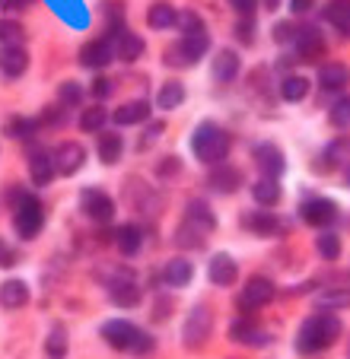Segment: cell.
Instances as JSON below:
<instances>
[{
    "mask_svg": "<svg viewBox=\"0 0 350 359\" xmlns=\"http://www.w3.org/2000/svg\"><path fill=\"white\" fill-rule=\"evenodd\" d=\"M337 334H341V321H337L331 312L312 315V318H306V321H303V327H299L297 350L303 353V356L322 353V350H328V346L335 344Z\"/></svg>",
    "mask_w": 350,
    "mask_h": 359,
    "instance_id": "1",
    "label": "cell"
},
{
    "mask_svg": "<svg viewBox=\"0 0 350 359\" xmlns=\"http://www.w3.org/2000/svg\"><path fill=\"white\" fill-rule=\"evenodd\" d=\"M214 226H216L214 210L204 201H191L188 213H185V223L175 232V242L182 245V248H201L207 232H214Z\"/></svg>",
    "mask_w": 350,
    "mask_h": 359,
    "instance_id": "2",
    "label": "cell"
},
{
    "mask_svg": "<svg viewBox=\"0 0 350 359\" xmlns=\"http://www.w3.org/2000/svg\"><path fill=\"white\" fill-rule=\"evenodd\" d=\"M191 149H195V156L207 165H220L229 153V134L220 128V124H210L204 121L201 128L195 130L191 137Z\"/></svg>",
    "mask_w": 350,
    "mask_h": 359,
    "instance_id": "3",
    "label": "cell"
},
{
    "mask_svg": "<svg viewBox=\"0 0 350 359\" xmlns=\"http://www.w3.org/2000/svg\"><path fill=\"white\" fill-rule=\"evenodd\" d=\"M10 201L16 203L13 210V226L20 232V238H35L41 232V223H45V210L35 194H26L22 188H13L10 191Z\"/></svg>",
    "mask_w": 350,
    "mask_h": 359,
    "instance_id": "4",
    "label": "cell"
},
{
    "mask_svg": "<svg viewBox=\"0 0 350 359\" xmlns=\"http://www.w3.org/2000/svg\"><path fill=\"white\" fill-rule=\"evenodd\" d=\"M102 340L112 350H131V353H150L153 350V337L143 331H137L131 321H108L102 327Z\"/></svg>",
    "mask_w": 350,
    "mask_h": 359,
    "instance_id": "5",
    "label": "cell"
},
{
    "mask_svg": "<svg viewBox=\"0 0 350 359\" xmlns=\"http://www.w3.org/2000/svg\"><path fill=\"white\" fill-rule=\"evenodd\" d=\"M210 327H214V318H210V309L207 305H195L188 312V318H185V327H182V340L195 350V346H201L204 340H207Z\"/></svg>",
    "mask_w": 350,
    "mask_h": 359,
    "instance_id": "6",
    "label": "cell"
},
{
    "mask_svg": "<svg viewBox=\"0 0 350 359\" xmlns=\"http://www.w3.org/2000/svg\"><path fill=\"white\" fill-rule=\"evenodd\" d=\"M80 203H83V210H86V217L93 219V223H112L115 203H112V197H108L105 191L86 188L83 191V197H80Z\"/></svg>",
    "mask_w": 350,
    "mask_h": 359,
    "instance_id": "7",
    "label": "cell"
},
{
    "mask_svg": "<svg viewBox=\"0 0 350 359\" xmlns=\"http://www.w3.org/2000/svg\"><path fill=\"white\" fill-rule=\"evenodd\" d=\"M51 163H54V172H61V175H74L77 169H83L86 163V149L80 143H64L51 153Z\"/></svg>",
    "mask_w": 350,
    "mask_h": 359,
    "instance_id": "8",
    "label": "cell"
},
{
    "mask_svg": "<svg viewBox=\"0 0 350 359\" xmlns=\"http://www.w3.org/2000/svg\"><path fill=\"white\" fill-rule=\"evenodd\" d=\"M271 299H274V286H271V280L252 277L249 283H245L242 296H239V305H242V309H261V305H268Z\"/></svg>",
    "mask_w": 350,
    "mask_h": 359,
    "instance_id": "9",
    "label": "cell"
},
{
    "mask_svg": "<svg viewBox=\"0 0 350 359\" xmlns=\"http://www.w3.org/2000/svg\"><path fill=\"white\" fill-rule=\"evenodd\" d=\"M210 39H207V29H191V32H182V41H179V51H182L185 64H195L207 55Z\"/></svg>",
    "mask_w": 350,
    "mask_h": 359,
    "instance_id": "10",
    "label": "cell"
},
{
    "mask_svg": "<svg viewBox=\"0 0 350 359\" xmlns=\"http://www.w3.org/2000/svg\"><path fill=\"white\" fill-rule=\"evenodd\" d=\"M112 57H115V45L108 39L89 41V45H83V51H80V64L89 70H102L105 64H112Z\"/></svg>",
    "mask_w": 350,
    "mask_h": 359,
    "instance_id": "11",
    "label": "cell"
},
{
    "mask_svg": "<svg viewBox=\"0 0 350 359\" xmlns=\"http://www.w3.org/2000/svg\"><path fill=\"white\" fill-rule=\"evenodd\" d=\"M255 165L261 169L264 178H277L287 169V159H283V153L274 143H261V147H255Z\"/></svg>",
    "mask_w": 350,
    "mask_h": 359,
    "instance_id": "12",
    "label": "cell"
},
{
    "mask_svg": "<svg viewBox=\"0 0 350 359\" xmlns=\"http://www.w3.org/2000/svg\"><path fill=\"white\" fill-rule=\"evenodd\" d=\"M303 219L309 226H331L337 219V207L325 197H316V201L303 203Z\"/></svg>",
    "mask_w": 350,
    "mask_h": 359,
    "instance_id": "13",
    "label": "cell"
},
{
    "mask_svg": "<svg viewBox=\"0 0 350 359\" xmlns=\"http://www.w3.org/2000/svg\"><path fill=\"white\" fill-rule=\"evenodd\" d=\"M207 184L214 191H220V194H233V191L242 184V172L239 169H233V165H214L210 169V175H207Z\"/></svg>",
    "mask_w": 350,
    "mask_h": 359,
    "instance_id": "14",
    "label": "cell"
},
{
    "mask_svg": "<svg viewBox=\"0 0 350 359\" xmlns=\"http://www.w3.org/2000/svg\"><path fill=\"white\" fill-rule=\"evenodd\" d=\"M29 67V55H26V48H0V74L4 76H22Z\"/></svg>",
    "mask_w": 350,
    "mask_h": 359,
    "instance_id": "15",
    "label": "cell"
},
{
    "mask_svg": "<svg viewBox=\"0 0 350 359\" xmlns=\"http://www.w3.org/2000/svg\"><path fill=\"white\" fill-rule=\"evenodd\" d=\"M207 273H210V280H214L216 286H233L236 283V277H239V267H236V261L229 258V255H214V258H210Z\"/></svg>",
    "mask_w": 350,
    "mask_h": 359,
    "instance_id": "16",
    "label": "cell"
},
{
    "mask_svg": "<svg viewBox=\"0 0 350 359\" xmlns=\"http://www.w3.org/2000/svg\"><path fill=\"white\" fill-rule=\"evenodd\" d=\"M115 245H118V251L122 255H137L141 251V245H143V229L141 226H134V223H124V226H118V232H115Z\"/></svg>",
    "mask_w": 350,
    "mask_h": 359,
    "instance_id": "17",
    "label": "cell"
},
{
    "mask_svg": "<svg viewBox=\"0 0 350 359\" xmlns=\"http://www.w3.org/2000/svg\"><path fill=\"white\" fill-rule=\"evenodd\" d=\"M297 48L303 57H318L325 51V41H322V32L316 26H306V29H297Z\"/></svg>",
    "mask_w": 350,
    "mask_h": 359,
    "instance_id": "18",
    "label": "cell"
},
{
    "mask_svg": "<svg viewBox=\"0 0 350 359\" xmlns=\"http://www.w3.org/2000/svg\"><path fill=\"white\" fill-rule=\"evenodd\" d=\"M29 302V286L22 280H7L0 286V305L4 309H22Z\"/></svg>",
    "mask_w": 350,
    "mask_h": 359,
    "instance_id": "19",
    "label": "cell"
},
{
    "mask_svg": "<svg viewBox=\"0 0 350 359\" xmlns=\"http://www.w3.org/2000/svg\"><path fill=\"white\" fill-rule=\"evenodd\" d=\"M115 41V55L122 57V61H137V57L143 55V39L134 32H118V39Z\"/></svg>",
    "mask_w": 350,
    "mask_h": 359,
    "instance_id": "20",
    "label": "cell"
},
{
    "mask_svg": "<svg viewBox=\"0 0 350 359\" xmlns=\"http://www.w3.org/2000/svg\"><path fill=\"white\" fill-rule=\"evenodd\" d=\"M325 20H328L341 35H350V0H328Z\"/></svg>",
    "mask_w": 350,
    "mask_h": 359,
    "instance_id": "21",
    "label": "cell"
},
{
    "mask_svg": "<svg viewBox=\"0 0 350 359\" xmlns=\"http://www.w3.org/2000/svg\"><path fill=\"white\" fill-rule=\"evenodd\" d=\"M236 74H239V55L229 51V48H223L220 55L214 57V76L220 83H229V80H236Z\"/></svg>",
    "mask_w": 350,
    "mask_h": 359,
    "instance_id": "22",
    "label": "cell"
},
{
    "mask_svg": "<svg viewBox=\"0 0 350 359\" xmlns=\"http://www.w3.org/2000/svg\"><path fill=\"white\" fill-rule=\"evenodd\" d=\"M147 115H150V102L137 99V102H124L112 118H115V124H141V121H147Z\"/></svg>",
    "mask_w": 350,
    "mask_h": 359,
    "instance_id": "23",
    "label": "cell"
},
{
    "mask_svg": "<svg viewBox=\"0 0 350 359\" xmlns=\"http://www.w3.org/2000/svg\"><path fill=\"white\" fill-rule=\"evenodd\" d=\"M108 292H112V302L122 305V309H134V305L141 302V286H137V280L115 283V286H108Z\"/></svg>",
    "mask_w": 350,
    "mask_h": 359,
    "instance_id": "24",
    "label": "cell"
},
{
    "mask_svg": "<svg viewBox=\"0 0 350 359\" xmlns=\"http://www.w3.org/2000/svg\"><path fill=\"white\" fill-rule=\"evenodd\" d=\"M242 226L249 232H255V236H274V232H280V223L271 213H245Z\"/></svg>",
    "mask_w": 350,
    "mask_h": 359,
    "instance_id": "25",
    "label": "cell"
},
{
    "mask_svg": "<svg viewBox=\"0 0 350 359\" xmlns=\"http://www.w3.org/2000/svg\"><path fill=\"white\" fill-rule=\"evenodd\" d=\"M318 83H322L325 93H337V89L347 86V70H344L341 64H325V67L318 70Z\"/></svg>",
    "mask_w": 350,
    "mask_h": 359,
    "instance_id": "26",
    "label": "cell"
},
{
    "mask_svg": "<svg viewBox=\"0 0 350 359\" xmlns=\"http://www.w3.org/2000/svg\"><path fill=\"white\" fill-rule=\"evenodd\" d=\"M191 264L185 258H172L166 267H162V280H166L169 286H185L191 280Z\"/></svg>",
    "mask_w": 350,
    "mask_h": 359,
    "instance_id": "27",
    "label": "cell"
},
{
    "mask_svg": "<svg viewBox=\"0 0 350 359\" xmlns=\"http://www.w3.org/2000/svg\"><path fill=\"white\" fill-rule=\"evenodd\" d=\"M147 22H150V29H172V26H179V13L169 4H153L147 10Z\"/></svg>",
    "mask_w": 350,
    "mask_h": 359,
    "instance_id": "28",
    "label": "cell"
},
{
    "mask_svg": "<svg viewBox=\"0 0 350 359\" xmlns=\"http://www.w3.org/2000/svg\"><path fill=\"white\" fill-rule=\"evenodd\" d=\"M29 172H32V182L35 184H48L54 178V163L48 153H32V163H29Z\"/></svg>",
    "mask_w": 350,
    "mask_h": 359,
    "instance_id": "29",
    "label": "cell"
},
{
    "mask_svg": "<svg viewBox=\"0 0 350 359\" xmlns=\"http://www.w3.org/2000/svg\"><path fill=\"white\" fill-rule=\"evenodd\" d=\"M252 197H255L261 207H274L280 201V188H277V178H261V182L252 184Z\"/></svg>",
    "mask_w": 350,
    "mask_h": 359,
    "instance_id": "30",
    "label": "cell"
},
{
    "mask_svg": "<svg viewBox=\"0 0 350 359\" xmlns=\"http://www.w3.org/2000/svg\"><path fill=\"white\" fill-rule=\"evenodd\" d=\"M182 99H185V86L182 83H166V86L160 89V95H156V105H160L162 111H172V109H179L182 105Z\"/></svg>",
    "mask_w": 350,
    "mask_h": 359,
    "instance_id": "31",
    "label": "cell"
},
{
    "mask_svg": "<svg viewBox=\"0 0 350 359\" xmlns=\"http://www.w3.org/2000/svg\"><path fill=\"white\" fill-rule=\"evenodd\" d=\"M122 137L118 134H112V130H108V134H102L99 137V159L105 165H112V163H118V159H122Z\"/></svg>",
    "mask_w": 350,
    "mask_h": 359,
    "instance_id": "32",
    "label": "cell"
},
{
    "mask_svg": "<svg viewBox=\"0 0 350 359\" xmlns=\"http://www.w3.org/2000/svg\"><path fill=\"white\" fill-rule=\"evenodd\" d=\"M280 95H283V102H303L309 95V80L306 76H287L280 83Z\"/></svg>",
    "mask_w": 350,
    "mask_h": 359,
    "instance_id": "33",
    "label": "cell"
},
{
    "mask_svg": "<svg viewBox=\"0 0 350 359\" xmlns=\"http://www.w3.org/2000/svg\"><path fill=\"white\" fill-rule=\"evenodd\" d=\"M233 337L242 340V344H252V346H264L268 344V334L264 331H255V325L252 321H239V325H233Z\"/></svg>",
    "mask_w": 350,
    "mask_h": 359,
    "instance_id": "34",
    "label": "cell"
},
{
    "mask_svg": "<svg viewBox=\"0 0 350 359\" xmlns=\"http://www.w3.org/2000/svg\"><path fill=\"white\" fill-rule=\"evenodd\" d=\"M26 32H22L20 22L13 20H0V48H20Z\"/></svg>",
    "mask_w": 350,
    "mask_h": 359,
    "instance_id": "35",
    "label": "cell"
},
{
    "mask_svg": "<svg viewBox=\"0 0 350 359\" xmlns=\"http://www.w3.org/2000/svg\"><path fill=\"white\" fill-rule=\"evenodd\" d=\"M347 159H350V137H341V140H335L328 149H325V165H322V169L328 172L331 165L347 163Z\"/></svg>",
    "mask_w": 350,
    "mask_h": 359,
    "instance_id": "36",
    "label": "cell"
},
{
    "mask_svg": "<svg viewBox=\"0 0 350 359\" xmlns=\"http://www.w3.org/2000/svg\"><path fill=\"white\" fill-rule=\"evenodd\" d=\"M45 353L51 359H64V356H67V331H64V327H54V331L48 334Z\"/></svg>",
    "mask_w": 350,
    "mask_h": 359,
    "instance_id": "37",
    "label": "cell"
},
{
    "mask_svg": "<svg viewBox=\"0 0 350 359\" xmlns=\"http://www.w3.org/2000/svg\"><path fill=\"white\" fill-rule=\"evenodd\" d=\"M105 109H99V105H93V109H86L80 115V130H86V134H96V130L105 128Z\"/></svg>",
    "mask_w": 350,
    "mask_h": 359,
    "instance_id": "38",
    "label": "cell"
},
{
    "mask_svg": "<svg viewBox=\"0 0 350 359\" xmlns=\"http://www.w3.org/2000/svg\"><path fill=\"white\" fill-rule=\"evenodd\" d=\"M318 255H322L325 261H337V255H341V238L331 236V232H325V236H318Z\"/></svg>",
    "mask_w": 350,
    "mask_h": 359,
    "instance_id": "39",
    "label": "cell"
},
{
    "mask_svg": "<svg viewBox=\"0 0 350 359\" xmlns=\"http://www.w3.org/2000/svg\"><path fill=\"white\" fill-rule=\"evenodd\" d=\"M331 124H335V128H347L350 124V95H341V99L331 105Z\"/></svg>",
    "mask_w": 350,
    "mask_h": 359,
    "instance_id": "40",
    "label": "cell"
},
{
    "mask_svg": "<svg viewBox=\"0 0 350 359\" xmlns=\"http://www.w3.org/2000/svg\"><path fill=\"white\" fill-rule=\"evenodd\" d=\"M318 302L325 309H344V305H350V290H325L318 296Z\"/></svg>",
    "mask_w": 350,
    "mask_h": 359,
    "instance_id": "41",
    "label": "cell"
},
{
    "mask_svg": "<svg viewBox=\"0 0 350 359\" xmlns=\"http://www.w3.org/2000/svg\"><path fill=\"white\" fill-rule=\"evenodd\" d=\"M80 99H83V89L77 86V83H64L61 86V105L74 109V105H80Z\"/></svg>",
    "mask_w": 350,
    "mask_h": 359,
    "instance_id": "42",
    "label": "cell"
},
{
    "mask_svg": "<svg viewBox=\"0 0 350 359\" xmlns=\"http://www.w3.org/2000/svg\"><path fill=\"white\" fill-rule=\"evenodd\" d=\"M169 312H172V299H169V296H160V302L153 305V321H166Z\"/></svg>",
    "mask_w": 350,
    "mask_h": 359,
    "instance_id": "43",
    "label": "cell"
},
{
    "mask_svg": "<svg viewBox=\"0 0 350 359\" xmlns=\"http://www.w3.org/2000/svg\"><path fill=\"white\" fill-rule=\"evenodd\" d=\"M229 4H233V10H236V13H242L245 20H249V16L255 13V7H258V0H229Z\"/></svg>",
    "mask_w": 350,
    "mask_h": 359,
    "instance_id": "44",
    "label": "cell"
},
{
    "mask_svg": "<svg viewBox=\"0 0 350 359\" xmlns=\"http://www.w3.org/2000/svg\"><path fill=\"white\" fill-rule=\"evenodd\" d=\"M274 39H277V41H290V39H297V29L290 26V22H277V26H274Z\"/></svg>",
    "mask_w": 350,
    "mask_h": 359,
    "instance_id": "45",
    "label": "cell"
},
{
    "mask_svg": "<svg viewBox=\"0 0 350 359\" xmlns=\"http://www.w3.org/2000/svg\"><path fill=\"white\" fill-rule=\"evenodd\" d=\"M16 261H20V255H16L13 248H7V245L0 242V267H13Z\"/></svg>",
    "mask_w": 350,
    "mask_h": 359,
    "instance_id": "46",
    "label": "cell"
},
{
    "mask_svg": "<svg viewBox=\"0 0 350 359\" xmlns=\"http://www.w3.org/2000/svg\"><path fill=\"white\" fill-rule=\"evenodd\" d=\"M236 35H239V41H242V45H252V35H255V29H252V20H245V22H239V29H236Z\"/></svg>",
    "mask_w": 350,
    "mask_h": 359,
    "instance_id": "47",
    "label": "cell"
},
{
    "mask_svg": "<svg viewBox=\"0 0 350 359\" xmlns=\"http://www.w3.org/2000/svg\"><path fill=\"white\" fill-rule=\"evenodd\" d=\"M93 95H96V99H108V95H112V83H108V80H96L93 83Z\"/></svg>",
    "mask_w": 350,
    "mask_h": 359,
    "instance_id": "48",
    "label": "cell"
},
{
    "mask_svg": "<svg viewBox=\"0 0 350 359\" xmlns=\"http://www.w3.org/2000/svg\"><path fill=\"white\" fill-rule=\"evenodd\" d=\"M160 134H162V124H160V121H156V124H150V128H147V134L141 137V147H150V143H153Z\"/></svg>",
    "mask_w": 350,
    "mask_h": 359,
    "instance_id": "49",
    "label": "cell"
},
{
    "mask_svg": "<svg viewBox=\"0 0 350 359\" xmlns=\"http://www.w3.org/2000/svg\"><path fill=\"white\" fill-rule=\"evenodd\" d=\"M175 172H179V159L175 156H166L160 163V175H175Z\"/></svg>",
    "mask_w": 350,
    "mask_h": 359,
    "instance_id": "50",
    "label": "cell"
},
{
    "mask_svg": "<svg viewBox=\"0 0 350 359\" xmlns=\"http://www.w3.org/2000/svg\"><path fill=\"white\" fill-rule=\"evenodd\" d=\"M32 128H35L32 121H16V124H13V128H10V130H13L16 137H29V134H32Z\"/></svg>",
    "mask_w": 350,
    "mask_h": 359,
    "instance_id": "51",
    "label": "cell"
},
{
    "mask_svg": "<svg viewBox=\"0 0 350 359\" xmlns=\"http://www.w3.org/2000/svg\"><path fill=\"white\" fill-rule=\"evenodd\" d=\"M290 10H293V13H309L312 0H290Z\"/></svg>",
    "mask_w": 350,
    "mask_h": 359,
    "instance_id": "52",
    "label": "cell"
},
{
    "mask_svg": "<svg viewBox=\"0 0 350 359\" xmlns=\"http://www.w3.org/2000/svg\"><path fill=\"white\" fill-rule=\"evenodd\" d=\"M32 0H7V10H22V7H29Z\"/></svg>",
    "mask_w": 350,
    "mask_h": 359,
    "instance_id": "53",
    "label": "cell"
},
{
    "mask_svg": "<svg viewBox=\"0 0 350 359\" xmlns=\"http://www.w3.org/2000/svg\"><path fill=\"white\" fill-rule=\"evenodd\" d=\"M277 4H280V0H264V7L268 10H277Z\"/></svg>",
    "mask_w": 350,
    "mask_h": 359,
    "instance_id": "54",
    "label": "cell"
},
{
    "mask_svg": "<svg viewBox=\"0 0 350 359\" xmlns=\"http://www.w3.org/2000/svg\"><path fill=\"white\" fill-rule=\"evenodd\" d=\"M347 184H350V165H347Z\"/></svg>",
    "mask_w": 350,
    "mask_h": 359,
    "instance_id": "55",
    "label": "cell"
},
{
    "mask_svg": "<svg viewBox=\"0 0 350 359\" xmlns=\"http://www.w3.org/2000/svg\"><path fill=\"white\" fill-rule=\"evenodd\" d=\"M347 359H350V346H347Z\"/></svg>",
    "mask_w": 350,
    "mask_h": 359,
    "instance_id": "56",
    "label": "cell"
}]
</instances>
